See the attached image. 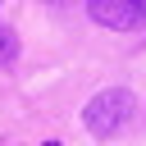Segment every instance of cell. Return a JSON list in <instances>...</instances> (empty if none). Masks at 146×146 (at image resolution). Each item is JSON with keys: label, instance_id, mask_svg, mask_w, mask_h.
Segmentation results:
<instances>
[{"label": "cell", "instance_id": "3", "mask_svg": "<svg viewBox=\"0 0 146 146\" xmlns=\"http://www.w3.org/2000/svg\"><path fill=\"white\" fill-rule=\"evenodd\" d=\"M18 55V32L14 27H0V64H9Z\"/></svg>", "mask_w": 146, "mask_h": 146}, {"label": "cell", "instance_id": "1", "mask_svg": "<svg viewBox=\"0 0 146 146\" xmlns=\"http://www.w3.org/2000/svg\"><path fill=\"white\" fill-rule=\"evenodd\" d=\"M128 119H132V91L128 87H110V91L91 96L87 110H82V123H87L91 137H114V132L128 128Z\"/></svg>", "mask_w": 146, "mask_h": 146}, {"label": "cell", "instance_id": "2", "mask_svg": "<svg viewBox=\"0 0 146 146\" xmlns=\"http://www.w3.org/2000/svg\"><path fill=\"white\" fill-rule=\"evenodd\" d=\"M87 14L110 32H146V0H87Z\"/></svg>", "mask_w": 146, "mask_h": 146}, {"label": "cell", "instance_id": "4", "mask_svg": "<svg viewBox=\"0 0 146 146\" xmlns=\"http://www.w3.org/2000/svg\"><path fill=\"white\" fill-rule=\"evenodd\" d=\"M41 146H59V141H41Z\"/></svg>", "mask_w": 146, "mask_h": 146}]
</instances>
